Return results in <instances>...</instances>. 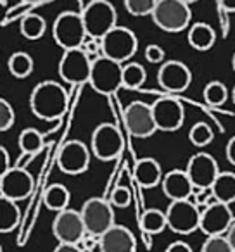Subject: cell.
Wrapping results in <instances>:
<instances>
[{"label":"cell","instance_id":"cell-31","mask_svg":"<svg viewBox=\"0 0 235 252\" xmlns=\"http://www.w3.org/2000/svg\"><path fill=\"white\" fill-rule=\"evenodd\" d=\"M204 100L211 107H220L228 100V88L221 81H209L204 88Z\"/></svg>","mask_w":235,"mask_h":252},{"label":"cell","instance_id":"cell-22","mask_svg":"<svg viewBox=\"0 0 235 252\" xmlns=\"http://www.w3.org/2000/svg\"><path fill=\"white\" fill-rule=\"evenodd\" d=\"M211 192L216 202L227 204L230 206L232 202H235V175L230 171H221L218 175L216 182L211 187Z\"/></svg>","mask_w":235,"mask_h":252},{"label":"cell","instance_id":"cell-14","mask_svg":"<svg viewBox=\"0 0 235 252\" xmlns=\"http://www.w3.org/2000/svg\"><path fill=\"white\" fill-rule=\"evenodd\" d=\"M35 189L33 176L21 166H14L4 175H0V195L14 202L28 199Z\"/></svg>","mask_w":235,"mask_h":252},{"label":"cell","instance_id":"cell-28","mask_svg":"<svg viewBox=\"0 0 235 252\" xmlns=\"http://www.w3.org/2000/svg\"><path fill=\"white\" fill-rule=\"evenodd\" d=\"M166 226H168L166 213H163V211H159V209H147L140 218V228L144 233H149V235L161 233Z\"/></svg>","mask_w":235,"mask_h":252},{"label":"cell","instance_id":"cell-33","mask_svg":"<svg viewBox=\"0 0 235 252\" xmlns=\"http://www.w3.org/2000/svg\"><path fill=\"white\" fill-rule=\"evenodd\" d=\"M156 4H158V0H125V7H127L128 14L137 16V18L149 14L152 16Z\"/></svg>","mask_w":235,"mask_h":252},{"label":"cell","instance_id":"cell-11","mask_svg":"<svg viewBox=\"0 0 235 252\" xmlns=\"http://www.w3.org/2000/svg\"><path fill=\"white\" fill-rule=\"evenodd\" d=\"M125 126L128 133L135 138H149L158 131V126L152 114V105L145 102H132L125 109Z\"/></svg>","mask_w":235,"mask_h":252},{"label":"cell","instance_id":"cell-37","mask_svg":"<svg viewBox=\"0 0 235 252\" xmlns=\"http://www.w3.org/2000/svg\"><path fill=\"white\" fill-rule=\"evenodd\" d=\"M145 59L149 61V63L152 64H159L165 61V50L161 49L159 45H149L147 49H145Z\"/></svg>","mask_w":235,"mask_h":252},{"label":"cell","instance_id":"cell-36","mask_svg":"<svg viewBox=\"0 0 235 252\" xmlns=\"http://www.w3.org/2000/svg\"><path fill=\"white\" fill-rule=\"evenodd\" d=\"M109 202L112 204V207H120V209H125V207L130 206L132 202V192L128 187H116L111 193V199Z\"/></svg>","mask_w":235,"mask_h":252},{"label":"cell","instance_id":"cell-9","mask_svg":"<svg viewBox=\"0 0 235 252\" xmlns=\"http://www.w3.org/2000/svg\"><path fill=\"white\" fill-rule=\"evenodd\" d=\"M90 151L99 161H112L123 151V138L118 126L112 123H101L92 133Z\"/></svg>","mask_w":235,"mask_h":252},{"label":"cell","instance_id":"cell-47","mask_svg":"<svg viewBox=\"0 0 235 252\" xmlns=\"http://www.w3.org/2000/svg\"><path fill=\"white\" fill-rule=\"evenodd\" d=\"M232 100H234V104H235V87H234V90H232Z\"/></svg>","mask_w":235,"mask_h":252},{"label":"cell","instance_id":"cell-30","mask_svg":"<svg viewBox=\"0 0 235 252\" xmlns=\"http://www.w3.org/2000/svg\"><path fill=\"white\" fill-rule=\"evenodd\" d=\"M145 73L144 66L137 63H128L127 66H123V87L130 88V90H137L145 83Z\"/></svg>","mask_w":235,"mask_h":252},{"label":"cell","instance_id":"cell-4","mask_svg":"<svg viewBox=\"0 0 235 252\" xmlns=\"http://www.w3.org/2000/svg\"><path fill=\"white\" fill-rule=\"evenodd\" d=\"M192 19L190 5L182 0H158L152 12V21L166 33H178L189 26Z\"/></svg>","mask_w":235,"mask_h":252},{"label":"cell","instance_id":"cell-25","mask_svg":"<svg viewBox=\"0 0 235 252\" xmlns=\"http://www.w3.org/2000/svg\"><path fill=\"white\" fill-rule=\"evenodd\" d=\"M19 221H21V211L18 204L11 199L0 197V231L9 233L18 226Z\"/></svg>","mask_w":235,"mask_h":252},{"label":"cell","instance_id":"cell-6","mask_svg":"<svg viewBox=\"0 0 235 252\" xmlns=\"http://www.w3.org/2000/svg\"><path fill=\"white\" fill-rule=\"evenodd\" d=\"M81 218H83L87 233L95 238H101L107 230L114 226V211L112 204L102 197H92L81 207Z\"/></svg>","mask_w":235,"mask_h":252},{"label":"cell","instance_id":"cell-42","mask_svg":"<svg viewBox=\"0 0 235 252\" xmlns=\"http://www.w3.org/2000/svg\"><path fill=\"white\" fill-rule=\"evenodd\" d=\"M225 237H227L228 244L232 245V249H234V252H235V221L232 223V226L228 228V231L225 233Z\"/></svg>","mask_w":235,"mask_h":252},{"label":"cell","instance_id":"cell-15","mask_svg":"<svg viewBox=\"0 0 235 252\" xmlns=\"http://www.w3.org/2000/svg\"><path fill=\"white\" fill-rule=\"evenodd\" d=\"M187 175L197 190H209L220 175V168L213 156L207 152H197L187 162Z\"/></svg>","mask_w":235,"mask_h":252},{"label":"cell","instance_id":"cell-27","mask_svg":"<svg viewBox=\"0 0 235 252\" xmlns=\"http://www.w3.org/2000/svg\"><path fill=\"white\" fill-rule=\"evenodd\" d=\"M18 145L23 154L32 158V156L38 154V152L42 151L45 142H43V135L40 133L38 130H35V128H26V130H23L21 133H19Z\"/></svg>","mask_w":235,"mask_h":252},{"label":"cell","instance_id":"cell-26","mask_svg":"<svg viewBox=\"0 0 235 252\" xmlns=\"http://www.w3.org/2000/svg\"><path fill=\"white\" fill-rule=\"evenodd\" d=\"M19 32L28 40H40L47 32V21L36 12H30L21 19Z\"/></svg>","mask_w":235,"mask_h":252},{"label":"cell","instance_id":"cell-19","mask_svg":"<svg viewBox=\"0 0 235 252\" xmlns=\"http://www.w3.org/2000/svg\"><path fill=\"white\" fill-rule=\"evenodd\" d=\"M99 252H137V238L123 224H114L99 238Z\"/></svg>","mask_w":235,"mask_h":252},{"label":"cell","instance_id":"cell-18","mask_svg":"<svg viewBox=\"0 0 235 252\" xmlns=\"http://www.w3.org/2000/svg\"><path fill=\"white\" fill-rule=\"evenodd\" d=\"M234 223V214L230 206L221 202H213L201 211V226L199 230L207 237H216L228 231Z\"/></svg>","mask_w":235,"mask_h":252},{"label":"cell","instance_id":"cell-43","mask_svg":"<svg viewBox=\"0 0 235 252\" xmlns=\"http://www.w3.org/2000/svg\"><path fill=\"white\" fill-rule=\"evenodd\" d=\"M220 4L227 12H235V0H220Z\"/></svg>","mask_w":235,"mask_h":252},{"label":"cell","instance_id":"cell-38","mask_svg":"<svg viewBox=\"0 0 235 252\" xmlns=\"http://www.w3.org/2000/svg\"><path fill=\"white\" fill-rule=\"evenodd\" d=\"M165 252H194V251L185 242H173V244H169L168 247H166Z\"/></svg>","mask_w":235,"mask_h":252},{"label":"cell","instance_id":"cell-8","mask_svg":"<svg viewBox=\"0 0 235 252\" xmlns=\"http://www.w3.org/2000/svg\"><path fill=\"white\" fill-rule=\"evenodd\" d=\"M166 213L168 228L178 235H189L199 230L201 226V209L192 200H173L169 202Z\"/></svg>","mask_w":235,"mask_h":252},{"label":"cell","instance_id":"cell-13","mask_svg":"<svg viewBox=\"0 0 235 252\" xmlns=\"http://www.w3.org/2000/svg\"><path fill=\"white\" fill-rule=\"evenodd\" d=\"M152 114L158 126V131H176L182 128L185 121V111L180 100L173 95H165L154 100L152 104Z\"/></svg>","mask_w":235,"mask_h":252},{"label":"cell","instance_id":"cell-16","mask_svg":"<svg viewBox=\"0 0 235 252\" xmlns=\"http://www.w3.org/2000/svg\"><path fill=\"white\" fill-rule=\"evenodd\" d=\"M92 151L80 140H69L61 147L57 166L66 175H81L88 169Z\"/></svg>","mask_w":235,"mask_h":252},{"label":"cell","instance_id":"cell-35","mask_svg":"<svg viewBox=\"0 0 235 252\" xmlns=\"http://www.w3.org/2000/svg\"><path fill=\"white\" fill-rule=\"evenodd\" d=\"M14 121H16V116L12 105L5 98H0V130L7 131L9 128H12Z\"/></svg>","mask_w":235,"mask_h":252},{"label":"cell","instance_id":"cell-23","mask_svg":"<svg viewBox=\"0 0 235 252\" xmlns=\"http://www.w3.org/2000/svg\"><path fill=\"white\" fill-rule=\"evenodd\" d=\"M214 40H216V35H214V30L209 25H206V23H196V25L190 26L189 43L192 49L201 50V52L209 50L214 45Z\"/></svg>","mask_w":235,"mask_h":252},{"label":"cell","instance_id":"cell-7","mask_svg":"<svg viewBox=\"0 0 235 252\" xmlns=\"http://www.w3.org/2000/svg\"><path fill=\"white\" fill-rule=\"evenodd\" d=\"M101 43H102V56L121 64L130 59V57H134V54L138 49L137 35L132 30L125 28V26H116L114 30H111L101 40Z\"/></svg>","mask_w":235,"mask_h":252},{"label":"cell","instance_id":"cell-3","mask_svg":"<svg viewBox=\"0 0 235 252\" xmlns=\"http://www.w3.org/2000/svg\"><path fill=\"white\" fill-rule=\"evenodd\" d=\"M81 18H83L87 35L95 40H102L111 30L118 26L116 9L107 0H92L83 9Z\"/></svg>","mask_w":235,"mask_h":252},{"label":"cell","instance_id":"cell-17","mask_svg":"<svg viewBox=\"0 0 235 252\" xmlns=\"http://www.w3.org/2000/svg\"><path fill=\"white\" fill-rule=\"evenodd\" d=\"M158 83L168 94H182L192 83V73L182 61H166L158 71Z\"/></svg>","mask_w":235,"mask_h":252},{"label":"cell","instance_id":"cell-5","mask_svg":"<svg viewBox=\"0 0 235 252\" xmlns=\"http://www.w3.org/2000/svg\"><path fill=\"white\" fill-rule=\"evenodd\" d=\"M88 85L101 95H114L123 87V66H121V63H116V61L104 56L94 59Z\"/></svg>","mask_w":235,"mask_h":252},{"label":"cell","instance_id":"cell-44","mask_svg":"<svg viewBox=\"0 0 235 252\" xmlns=\"http://www.w3.org/2000/svg\"><path fill=\"white\" fill-rule=\"evenodd\" d=\"M21 2H25V4H32V5H35V4H40V2H43V0H21Z\"/></svg>","mask_w":235,"mask_h":252},{"label":"cell","instance_id":"cell-24","mask_svg":"<svg viewBox=\"0 0 235 252\" xmlns=\"http://www.w3.org/2000/svg\"><path fill=\"white\" fill-rule=\"evenodd\" d=\"M69 190L66 189L61 183H54V185L47 187V190L43 192V204H45L47 209L56 211V213H61V211L69 209Z\"/></svg>","mask_w":235,"mask_h":252},{"label":"cell","instance_id":"cell-2","mask_svg":"<svg viewBox=\"0 0 235 252\" xmlns=\"http://www.w3.org/2000/svg\"><path fill=\"white\" fill-rule=\"evenodd\" d=\"M52 36L56 43L64 50L81 49L85 40L88 38L81 12L66 11L56 18L52 26Z\"/></svg>","mask_w":235,"mask_h":252},{"label":"cell","instance_id":"cell-10","mask_svg":"<svg viewBox=\"0 0 235 252\" xmlns=\"http://www.w3.org/2000/svg\"><path fill=\"white\" fill-rule=\"evenodd\" d=\"M92 64L94 61L85 50H64L59 61V76L69 85L88 83L92 74Z\"/></svg>","mask_w":235,"mask_h":252},{"label":"cell","instance_id":"cell-45","mask_svg":"<svg viewBox=\"0 0 235 252\" xmlns=\"http://www.w3.org/2000/svg\"><path fill=\"white\" fill-rule=\"evenodd\" d=\"M182 2H185V4H194V2H197V0H182Z\"/></svg>","mask_w":235,"mask_h":252},{"label":"cell","instance_id":"cell-20","mask_svg":"<svg viewBox=\"0 0 235 252\" xmlns=\"http://www.w3.org/2000/svg\"><path fill=\"white\" fill-rule=\"evenodd\" d=\"M161 189L165 192V195L173 202V200L190 199L196 187H194L192 180L189 178L187 171H183V169H173V171H168L165 175V178L161 182Z\"/></svg>","mask_w":235,"mask_h":252},{"label":"cell","instance_id":"cell-21","mask_svg":"<svg viewBox=\"0 0 235 252\" xmlns=\"http://www.w3.org/2000/svg\"><path fill=\"white\" fill-rule=\"evenodd\" d=\"M134 178L142 189H154L163 182L161 164L152 158H142L134 166Z\"/></svg>","mask_w":235,"mask_h":252},{"label":"cell","instance_id":"cell-29","mask_svg":"<svg viewBox=\"0 0 235 252\" xmlns=\"http://www.w3.org/2000/svg\"><path fill=\"white\" fill-rule=\"evenodd\" d=\"M11 74L19 80H25L33 73V57L26 52H14L7 61Z\"/></svg>","mask_w":235,"mask_h":252},{"label":"cell","instance_id":"cell-39","mask_svg":"<svg viewBox=\"0 0 235 252\" xmlns=\"http://www.w3.org/2000/svg\"><path fill=\"white\" fill-rule=\"evenodd\" d=\"M0 159H2V175H4L5 171H9L11 169V158H9V152L5 147H0Z\"/></svg>","mask_w":235,"mask_h":252},{"label":"cell","instance_id":"cell-40","mask_svg":"<svg viewBox=\"0 0 235 252\" xmlns=\"http://www.w3.org/2000/svg\"><path fill=\"white\" fill-rule=\"evenodd\" d=\"M227 159H228V162L230 164H234L235 166V137H232L230 140H228V144H227Z\"/></svg>","mask_w":235,"mask_h":252},{"label":"cell","instance_id":"cell-34","mask_svg":"<svg viewBox=\"0 0 235 252\" xmlns=\"http://www.w3.org/2000/svg\"><path fill=\"white\" fill-rule=\"evenodd\" d=\"M201 252H234V249L225 235H216V237H207Z\"/></svg>","mask_w":235,"mask_h":252},{"label":"cell","instance_id":"cell-1","mask_svg":"<svg viewBox=\"0 0 235 252\" xmlns=\"http://www.w3.org/2000/svg\"><path fill=\"white\" fill-rule=\"evenodd\" d=\"M30 107L36 118L43 121H57L67 109V92L57 81L45 80L33 88Z\"/></svg>","mask_w":235,"mask_h":252},{"label":"cell","instance_id":"cell-46","mask_svg":"<svg viewBox=\"0 0 235 252\" xmlns=\"http://www.w3.org/2000/svg\"><path fill=\"white\" fill-rule=\"evenodd\" d=\"M232 67H234V71H235V54H234V57H232Z\"/></svg>","mask_w":235,"mask_h":252},{"label":"cell","instance_id":"cell-32","mask_svg":"<svg viewBox=\"0 0 235 252\" xmlns=\"http://www.w3.org/2000/svg\"><path fill=\"white\" fill-rule=\"evenodd\" d=\"M214 138V133H213V128H211L207 123H196V125L190 128V133H189V140L194 147H199V149H204L213 142Z\"/></svg>","mask_w":235,"mask_h":252},{"label":"cell","instance_id":"cell-12","mask_svg":"<svg viewBox=\"0 0 235 252\" xmlns=\"http://www.w3.org/2000/svg\"><path fill=\"white\" fill-rule=\"evenodd\" d=\"M52 233L59 244H80L87 235V228L80 211L66 209L57 213L52 223Z\"/></svg>","mask_w":235,"mask_h":252},{"label":"cell","instance_id":"cell-41","mask_svg":"<svg viewBox=\"0 0 235 252\" xmlns=\"http://www.w3.org/2000/svg\"><path fill=\"white\" fill-rule=\"evenodd\" d=\"M54 252H83V249L80 245H73V244H59Z\"/></svg>","mask_w":235,"mask_h":252}]
</instances>
